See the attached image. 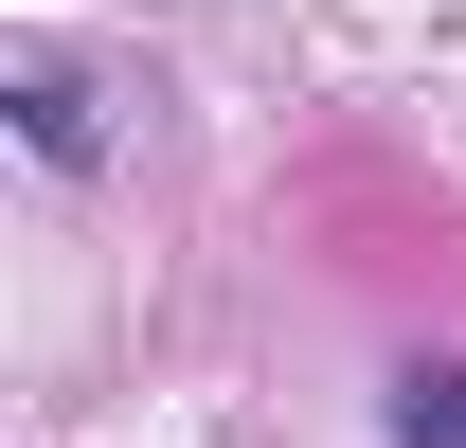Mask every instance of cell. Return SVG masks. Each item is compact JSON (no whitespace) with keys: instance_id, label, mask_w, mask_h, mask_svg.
I'll list each match as a JSON object with an SVG mask.
<instances>
[{"instance_id":"cell-1","label":"cell","mask_w":466,"mask_h":448,"mask_svg":"<svg viewBox=\"0 0 466 448\" xmlns=\"http://www.w3.org/2000/svg\"><path fill=\"white\" fill-rule=\"evenodd\" d=\"M18 126H36V162H90V144H108L90 72H55V55H18Z\"/></svg>"},{"instance_id":"cell-2","label":"cell","mask_w":466,"mask_h":448,"mask_svg":"<svg viewBox=\"0 0 466 448\" xmlns=\"http://www.w3.org/2000/svg\"><path fill=\"white\" fill-rule=\"evenodd\" d=\"M412 448H466V377H412Z\"/></svg>"}]
</instances>
